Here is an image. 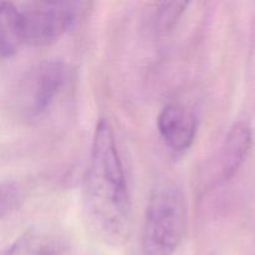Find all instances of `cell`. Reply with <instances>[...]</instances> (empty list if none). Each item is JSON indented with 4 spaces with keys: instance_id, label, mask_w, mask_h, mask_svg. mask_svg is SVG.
I'll list each match as a JSON object with an SVG mask.
<instances>
[{
    "instance_id": "cell-8",
    "label": "cell",
    "mask_w": 255,
    "mask_h": 255,
    "mask_svg": "<svg viewBox=\"0 0 255 255\" xmlns=\"http://www.w3.org/2000/svg\"><path fill=\"white\" fill-rule=\"evenodd\" d=\"M62 244L46 232L30 229L7 247L2 255H59Z\"/></svg>"
},
{
    "instance_id": "cell-5",
    "label": "cell",
    "mask_w": 255,
    "mask_h": 255,
    "mask_svg": "<svg viewBox=\"0 0 255 255\" xmlns=\"http://www.w3.org/2000/svg\"><path fill=\"white\" fill-rule=\"evenodd\" d=\"M252 144L253 132L251 126L244 121L236 122L229 128L217 158L219 182H228L236 176L246 162Z\"/></svg>"
},
{
    "instance_id": "cell-4",
    "label": "cell",
    "mask_w": 255,
    "mask_h": 255,
    "mask_svg": "<svg viewBox=\"0 0 255 255\" xmlns=\"http://www.w3.org/2000/svg\"><path fill=\"white\" fill-rule=\"evenodd\" d=\"M197 117L191 109L182 104H169L157 117V129L168 148L184 152L193 144L197 136Z\"/></svg>"
},
{
    "instance_id": "cell-6",
    "label": "cell",
    "mask_w": 255,
    "mask_h": 255,
    "mask_svg": "<svg viewBox=\"0 0 255 255\" xmlns=\"http://www.w3.org/2000/svg\"><path fill=\"white\" fill-rule=\"evenodd\" d=\"M66 79V65L60 60H50L40 67L32 95V114L42 115L49 110L64 89Z\"/></svg>"
},
{
    "instance_id": "cell-10",
    "label": "cell",
    "mask_w": 255,
    "mask_h": 255,
    "mask_svg": "<svg viewBox=\"0 0 255 255\" xmlns=\"http://www.w3.org/2000/svg\"><path fill=\"white\" fill-rule=\"evenodd\" d=\"M20 202V189L12 181H2L0 196V217L4 218L7 213L14 211Z\"/></svg>"
},
{
    "instance_id": "cell-1",
    "label": "cell",
    "mask_w": 255,
    "mask_h": 255,
    "mask_svg": "<svg viewBox=\"0 0 255 255\" xmlns=\"http://www.w3.org/2000/svg\"><path fill=\"white\" fill-rule=\"evenodd\" d=\"M84 202L91 227L104 241L120 243L126 238L131 198L116 136L106 119H100L95 127L84 179Z\"/></svg>"
},
{
    "instance_id": "cell-2",
    "label": "cell",
    "mask_w": 255,
    "mask_h": 255,
    "mask_svg": "<svg viewBox=\"0 0 255 255\" xmlns=\"http://www.w3.org/2000/svg\"><path fill=\"white\" fill-rule=\"evenodd\" d=\"M186 229L183 192L174 182H161L151 192L144 212L142 252L144 255H172L183 241Z\"/></svg>"
},
{
    "instance_id": "cell-3",
    "label": "cell",
    "mask_w": 255,
    "mask_h": 255,
    "mask_svg": "<svg viewBox=\"0 0 255 255\" xmlns=\"http://www.w3.org/2000/svg\"><path fill=\"white\" fill-rule=\"evenodd\" d=\"M87 2L32 1L21 10L25 42L32 46L54 44L69 31L85 11Z\"/></svg>"
},
{
    "instance_id": "cell-7",
    "label": "cell",
    "mask_w": 255,
    "mask_h": 255,
    "mask_svg": "<svg viewBox=\"0 0 255 255\" xmlns=\"http://www.w3.org/2000/svg\"><path fill=\"white\" fill-rule=\"evenodd\" d=\"M25 42L24 19L21 10L12 2H1L0 6V54L2 59L11 57Z\"/></svg>"
},
{
    "instance_id": "cell-9",
    "label": "cell",
    "mask_w": 255,
    "mask_h": 255,
    "mask_svg": "<svg viewBox=\"0 0 255 255\" xmlns=\"http://www.w3.org/2000/svg\"><path fill=\"white\" fill-rule=\"evenodd\" d=\"M189 6L188 1H164L157 7L156 26L158 31L168 32L178 24L182 15Z\"/></svg>"
}]
</instances>
